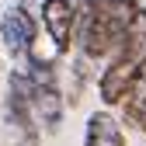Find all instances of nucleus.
Returning a JSON list of instances; mask_svg holds the SVG:
<instances>
[{
    "label": "nucleus",
    "mask_w": 146,
    "mask_h": 146,
    "mask_svg": "<svg viewBox=\"0 0 146 146\" xmlns=\"http://www.w3.org/2000/svg\"><path fill=\"white\" fill-rule=\"evenodd\" d=\"M0 122H4V139L7 146H38L42 143V125L35 118V108L28 98L7 87L0 98Z\"/></svg>",
    "instance_id": "f257e3e1"
},
{
    "label": "nucleus",
    "mask_w": 146,
    "mask_h": 146,
    "mask_svg": "<svg viewBox=\"0 0 146 146\" xmlns=\"http://www.w3.org/2000/svg\"><path fill=\"white\" fill-rule=\"evenodd\" d=\"M38 28H42V17H35L28 4H14L0 17V49H4L7 56L21 59L25 52L38 42Z\"/></svg>",
    "instance_id": "f03ea898"
},
{
    "label": "nucleus",
    "mask_w": 146,
    "mask_h": 146,
    "mask_svg": "<svg viewBox=\"0 0 146 146\" xmlns=\"http://www.w3.org/2000/svg\"><path fill=\"white\" fill-rule=\"evenodd\" d=\"M139 77V56H118V59H108L104 73L98 77V98L104 108H118Z\"/></svg>",
    "instance_id": "7ed1b4c3"
},
{
    "label": "nucleus",
    "mask_w": 146,
    "mask_h": 146,
    "mask_svg": "<svg viewBox=\"0 0 146 146\" xmlns=\"http://www.w3.org/2000/svg\"><path fill=\"white\" fill-rule=\"evenodd\" d=\"M73 11H77V0H42L38 17L56 56H66L73 49Z\"/></svg>",
    "instance_id": "20e7f679"
},
{
    "label": "nucleus",
    "mask_w": 146,
    "mask_h": 146,
    "mask_svg": "<svg viewBox=\"0 0 146 146\" xmlns=\"http://www.w3.org/2000/svg\"><path fill=\"white\" fill-rule=\"evenodd\" d=\"M31 108L38 118L42 132H56L66 118V94L63 87H35L31 90Z\"/></svg>",
    "instance_id": "39448f33"
},
{
    "label": "nucleus",
    "mask_w": 146,
    "mask_h": 146,
    "mask_svg": "<svg viewBox=\"0 0 146 146\" xmlns=\"http://www.w3.org/2000/svg\"><path fill=\"white\" fill-rule=\"evenodd\" d=\"M84 146H125V132L108 108L90 111L87 129H84Z\"/></svg>",
    "instance_id": "423d86ee"
},
{
    "label": "nucleus",
    "mask_w": 146,
    "mask_h": 146,
    "mask_svg": "<svg viewBox=\"0 0 146 146\" xmlns=\"http://www.w3.org/2000/svg\"><path fill=\"white\" fill-rule=\"evenodd\" d=\"M101 7H104V14L111 17V21H118V25L129 28L143 4H139V0H101Z\"/></svg>",
    "instance_id": "0eeeda50"
},
{
    "label": "nucleus",
    "mask_w": 146,
    "mask_h": 146,
    "mask_svg": "<svg viewBox=\"0 0 146 146\" xmlns=\"http://www.w3.org/2000/svg\"><path fill=\"white\" fill-rule=\"evenodd\" d=\"M122 118H125V125H132V129H139L146 136V98L129 94L122 101Z\"/></svg>",
    "instance_id": "6e6552de"
},
{
    "label": "nucleus",
    "mask_w": 146,
    "mask_h": 146,
    "mask_svg": "<svg viewBox=\"0 0 146 146\" xmlns=\"http://www.w3.org/2000/svg\"><path fill=\"white\" fill-rule=\"evenodd\" d=\"M129 31L136 35L139 42H146V7H139V14L132 17V25H129Z\"/></svg>",
    "instance_id": "1a4fd4ad"
}]
</instances>
